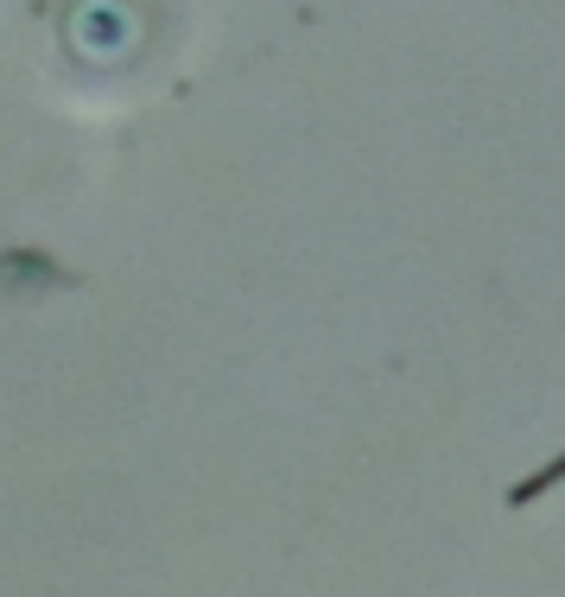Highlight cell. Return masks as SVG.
Here are the masks:
<instances>
[{"instance_id":"6da1fadb","label":"cell","mask_w":565,"mask_h":597,"mask_svg":"<svg viewBox=\"0 0 565 597\" xmlns=\"http://www.w3.org/2000/svg\"><path fill=\"white\" fill-rule=\"evenodd\" d=\"M559 477H565V458H553V465H540L534 477H521V483L509 490V502L514 509H527V502H540L546 490H559Z\"/></svg>"}]
</instances>
